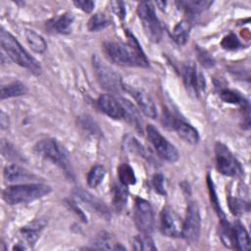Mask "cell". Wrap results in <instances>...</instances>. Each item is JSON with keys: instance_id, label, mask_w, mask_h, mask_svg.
Listing matches in <instances>:
<instances>
[{"instance_id": "cell-2", "label": "cell", "mask_w": 251, "mask_h": 251, "mask_svg": "<svg viewBox=\"0 0 251 251\" xmlns=\"http://www.w3.org/2000/svg\"><path fill=\"white\" fill-rule=\"evenodd\" d=\"M0 41L2 50L7 56L16 62L18 65L27 69L34 75L40 74L41 67L37 60H35L28 52L20 44V42L3 27L0 32Z\"/></svg>"}, {"instance_id": "cell-4", "label": "cell", "mask_w": 251, "mask_h": 251, "mask_svg": "<svg viewBox=\"0 0 251 251\" xmlns=\"http://www.w3.org/2000/svg\"><path fill=\"white\" fill-rule=\"evenodd\" d=\"M34 151L39 156L48 159L54 164L58 165L71 177L73 176V171L68 158V154L57 140L52 138L40 140L34 146Z\"/></svg>"}, {"instance_id": "cell-9", "label": "cell", "mask_w": 251, "mask_h": 251, "mask_svg": "<svg viewBox=\"0 0 251 251\" xmlns=\"http://www.w3.org/2000/svg\"><path fill=\"white\" fill-rule=\"evenodd\" d=\"M133 219L136 227L142 234H151L154 228V212L148 201L139 197L135 199Z\"/></svg>"}, {"instance_id": "cell-21", "label": "cell", "mask_w": 251, "mask_h": 251, "mask_svg": "<svg viewBox=\"0 0 251 251\" xmlns=\"http://www.w3.org/2000/svg\"><path fill=\"white\" fill-rule=\"evenodd\" d=\"M191 29V24L188 20H182L176 25L173 29L172 36L178 45H183L189 37Z\"/></svg>"}, {"instance_id": "cell-36", "label": "cell", "mask_w": 251, "mask_h": 251, "mask_svg": "<svg viewBox=\"0 0 251 251\" xmlns=\"http://www.w3.org/2000/svg\"><path fill=\"white\" fill-rule=\"evenodd\" d=\"M152 182H153V186H154L155 190L159 194H162V195L166 194V190L164 187V176L161 174L155 175L152 179Z\"/></svg>"}, {"instance_id": "cell-32", "label": "cell", "mask_w": 251, "mask_h": 251, "mask_svg": "<svg viewBox=\"0 0 251 251\" xmlns=\"http://www.w3.org/2000/svg\"><path fill=\"white\" fill-rule=\"evenodd\" d=\"M197 55H198V60L201 63L202 66L205 68H211L215 65V61L210 53H208L205 49H202L200 47L196 48Z\"/></svg>"}, {"instance_id": "cell-16", "label": "cell", "mask_w": 251, "mask_h": 251, "mask_svg": "<svg viewBox=\"0 0 251 251\" xmlns=\"http://www.w3.org/2000/svg\"><path fill=\"white\" fill-rule=\"evenodd\" d=\"M75 18L71 13H64L57 18L50 20L46 25L51 31H55L61 34H69L72 32Z\"/></svg>"}, {"instance_id": "cell-38", "label": "cell", "mask_w": 251, "mask_h": 251, "mask_svg": "<svg viewBox=\"0 0 251 251\" xmlns=\"http://www.w3.org/2000/svg\"><path fill=\"white\" fill-rule=\"evenodd\" d=\"M0 124H1L2 128L8 127V125H9L8 116L3 111H1V114H0Z\"/></svg>"}, {"instance_id": "cell-33", "label": "cell", "mask_w": 251, "mask_h": 251, "mask_svg": "<svg viewBox=\"0 0 251 251\" xmlns=\"http://www.w3.org/2000/svg\"><path fill=\"white\" fill-rule=\"evenodd\" d=\"M222 46L227 50H234L240 46V42L233 33H229L223 39Z\"/></svg>"}, {"instance_id": "cell-19", "label": "cell", "mask_w": 251, "mask_h": 251, "mask_svg": "<svg viewBox=\"0 0 251 251\" xmlns=\"http://www.w3.org/2000/svg\"><path fill=\"white\" fill-rule=\"evenodd\" d=\"M233 233V244L236 245V248L241 251H248L251 246L250 236L246 228L240 223H236L232 228Z\"/></svg>"}, {"instance_id": "cell-23", "label": "cell", "mask_w": 251, "mask_h": 251, "mask_svg": "<svg viewBox=\"0 0 251 251\" xmlns=\"http://www.w3.org/2000/svg\"><path fill=\"white\" fill-rule=\"evenodd\" d=\"M27 92L25 85L20 81H14L1 87V99L18 97L25 95Z\"/></svg>"}, {"instance_id": "cell-13", "label": "cell", "mask_w": 251, "mask_h": 251, "mask_svg": "<svg viewBox=\"0 0 251 251\" xmlns=\"http://www.w3.org/2000/svg\"><path fill=\"white\" fill-rule=\"evenodd\" d=\"M98 107L102 112H104L107 116L110 118H113L115 120L125 119V112L124 108L119 101V99H116L111 94H102L99 96L97 100Z\"/></svg>"}, {"instance_id": "cell-11", "label": "cell", "mask_w": 251, "mask_h": 251, "mask_svg": "<svg viewBox=\"0 0 251 251\" xmlns=\"http://www.w3.org/2000/svg\"><path fill=\"white\" fill-rule=\"evenodd\" d=\"M201 230V219L199 209L196 203L190 202L187 207L186 216L182 223L181 236L189 243L198 240Z\"/></svg>"}, {"instance_id": "cell-17", "label": "cell", "mask_w": 251, "mask_h": 251, "mask_svg": "<svg viewBox=\"0 0 251 251\" xmlns=\"http://www.w3.org/2000/svg\"><path fill=\"white\" fill-rule=\"evenodd\" d=\"M76 196L78 197V199L80 201L85 203L90 209L94 210L100 216H102L104 218H108L109 217L110 213H109V210L106 207V205L103 202H101L99 199L95 198L90 193H88V192H86L84 190H77Z\"/></svg>"}, {"instance_id": "cell-15", "label": "cell", "mask_w": 251, "mask_h": 251, "mask_svg": "<svg viewBox=\"0 0 251 251\" xmlns=\"http://www.w3.org/2000/svg\"><path fill=\"white\" fill-rule=\"evenodd\" d=\"M128 91L145 116L151 119H155L157 117V110L154 101L145 91L141 89H129Z\"/></svg>"}, {"instance_id": "cell-14", "label": "cell", "mask_w": 251, "mask_h": 251, "mask_svg": "<svg viewBox=\"0 0 251 251\" xmlns=\"http://www.w3.org/2000/svg\"><path fill=\"white\" fill-rule=\"evenodd\" d=\"M167 125H170L177 132L178 136L184 141L190 144H195L198 142L199 133L192 126L184 121L174 118H167Z\"/></svg>"}, {"instance_id": "cell-3", "label": "cell", "mask_w": 251, "mask_h": 251, "mask_svg": "<svg viewBox=\"0 0 251 251\" xmlns=\"http://www.w3.org/2000/svg\"><path fill=\"white\" fill-rule=\"evenodd\" d=\"M51 186L44 183H23L8 186L3 190L2 196L6 203L10 205L28 203L51 192Z\"/></svg>"}, {"instance_id": "cell-26", "label": "cell", "mask_w": 251, "mask_h": 251, "mask_svg": "<svg viewBox=\"0 0 251 251\" xmlns=\"http://www.w3.org/2000/svg\"><path fill=\"white\" fill-rule=\"evenodd\" d=\"M220 97L223 101L230 104H237L241 105L243 108H248V102L236 91L231 89H222L220 92Z\"/></svg>"}, {"instance_id": "cell-10", "label": "cell", "mask_w": 251, "mask_h": 251, "mask_svg": "<svg viewBox=\"0 0 251 251\" xmlns=\"http://www.w3.org/2000/svg\"><path fill=\"white\" fill-rule=\"evenodd\" d=\"M182 77L185 88L190 94L199 97L205 92L206 80L204 75L193 62H188L183 66Z\"/></svg>"}, {"instance_id": "cell-35", "label": "cell", "mask_w": 251, "mask_h": 251, "mask_svg": "<svg viewBox=\"0 0 251 251\" xmlns=\"http://www.w3.org/2000/svg\"><path fill=\"white\" fill-rule=\"evenodd\" d=\"M110 5L112 7V10L113 12L121 19H125L126 17V6H125V3L122 2V1H111L110 2Z\"/></svg>"}, {"instance_id": "cell-37", "label": "cell", "mask_w": 251, "mask_h": 251, "mask_svg": "<svg viewBox=\"0 0 251 251\" xmlns=\"http://www.w3.org/2000/svg\"><path fill=\"white\" fill-rule=\"evenodd\" d=\"M74 4L85 13L92 12L95 6V3L90 0H76V1H74Z\"/></svg>"}, {"instance_id": "cell-31", "label": "cell", "mask_w": 251, "mask_h": 251, "mask_svg": "<svg viewBox=\"0 0 251 251\" xmlns=\"http://www.w3.org/2000/svg\"><path fill=\"white\" fill-rule=\"evenodd\" d=\"M132 247L135 250H156L154 241L148 234L136 236L133 239Z\"/></svg>"}, {"instance_id": "cell-18", "label": "cell", "mask_w": 251, "mask_h": 251, "mask_svg": "<svg viewBox=\"0 0 251 251\" xmlns=\"http://www.w3.org/2000/svg\"><path fill=\"white\" fill-rule=\"evenodd\" d=\"M33 177V175L17 165H10L4 169V178L9 182L25 181L32 179Z\"/></svg>"}, {"instance_id": "cell-20", "label": "cell", "mask_w": 251, "mask_h": 251, "mask_svg": "<svg viewBox=\"0 0 251 251\" xmlns=\"http://www.w3.org/2000/svg\"><path fill=\"white\" fill-rule=\"evenodd\" d=\"M179 8L183 9L185 13L189 16V18H193L205 9H207L212 2L211 1H195V0H188V1H180L176 3Z\"/></svg>"}, {"instance_id": "cell-28", "label": "cell", "mask_w": 251, "mask_h": 251, "mask_svg": "<svg viewBox=\"0 0 251 251\" xmlns=\"http://www.w3.org/2000/svg\"><path fill=\"white\" fill-rule=\"evenodd\" d=\"M127 195H128L127 186H126L122 183L115 186L113 204L117 210L121 211L126 206V201H127Z\"/></svg>"}, {"instance_id": "cell-1", "label": "cell", "mask_w": 251, "mask_h": 251, "mask_svg": "<svg viewBox=\"0 0 251 251\" xmlns=\"http://www.w3.org/2000/svg\"><path fill=\"white\" fill-rule=\"evenodd\" d=\"M127 41H105L103 43V52L112 63L123 67H142L149 66L148 60L142 51L136 38L126 30Z\"/></svg>"}, {"instance_id": "cell-12", "label": "cell", "mask_w": 251, "mask_h": 251, "mask_svg": "<svg viewBox=\"0 0 251 251\" xmlns=\"http://www.w3.org/2000/svg\"><path fill=\"white\" fill-rule=\"evenodd\" d=\"M160 226L163 234L170 237H177L181 235L182 224L176 213L170 207L162 210L160 218Z\"/></svg>"}, {"instance_id": "cell-30", "label": "cell", "mask_w": 251, "mask_h": 251, "mask_svg": "<svg viewBox=\"0 0 251 251\" xmlns=\"http://www.w3.org/2000/svg\"><path fill=\"white\" fill-rule=\"evenodd\" d=\"M109 25L110 21L108 20V18L104 14L97 13L89 19L87 26L90 31H99L107 27Z\"/></svg>"}, {"instance_id": "cell-27", "label": "cell", "mask_w": 251, "mask_h": 251, "mask_svg": "<svg viewBox=\"0 0 251 251\" xmlns=\"http://www.w3.org/2000/svg\"><path fill=\"white\" fill-rule=\"evenodd\" d=\"M118 176L122 184L127 186L135 184L136 177L134 171L128 164H122L118 168Z\"/></svg>"}, {"instance_id": "cell-29", "label": "cell", "mask_w": 251, "mask_h": 251, "mask_svg": "<svg viewBox=\"0 0 251 251\" xmlns=\"http://www.w3.org/2000/svg\"><path fill=\"white\" fill-rule=\"evenodd\" d=\"M105 174L106 172L103 166L96 165L92 167V169L89 171L87 175V184L92 188L97 187L104 179Z\"/></svg>"}, {"instance_id": "cell-25", "label": "cell", "mask_w": 251, "mask_h": 251, "mask_svg": "<svg viewBox=\"0 0 251 251\" xmlns=\"http://www.w3.org/2000/svg\"><path fill=\"white\" fill-rule=\"evenodd\" d=\"M25 37L27 40L28 45L30 46V48L36 52V53H43L46 48H47V44L44 40V38L39 35L38 33H36L33 30L30 29H26L25 30Z\"/></svg>"}, {"instance_id": "cell-34", "label": "cell", "mask_w": 251, "mask_h": 251, "mask_svg": "<svg viewBox=\"0 0 251 251\" xmlns=\"http://www.w3.org/2000/svg\"><path fill=\"white\" fill-rule=\"evenodd\" d=\"M112 241L111 238L108 236V234H101L99 235L95 242H94V247L98 248V249H112V245H111Z\"/></svg>"}, {"instance_id": "cell-22", "label": "cell", "mask_w": 251, "mask_h": 251, "mask_svg": "<svg viewBox=\"0 0 251 251\" xmlns=\"http://www.w3.org/2000/svg\"><path fill=\"white\" fill-rule=\"evenodd\" d=\"M119 101L121 102V104L124 108L125 119H126V121L131 123L138 130H142V128H141L142 122H141L140 116H139L137 110L135 109V107L126 99L120 98Z\"/></svg>"}, {"instance_id": "cell-7", "label": "cell", "mask_w": 251, "mask_h": 251, "mask_svg": "<svg viewBox=\"0 0 251 251\" xmlns=\"http://www.w3.org/2000/svg\"><path fill=\"white\" fill-rule=\"evenodd\" d=\"M215 154L217 169L221 174L227 176H238L242 175L240 164L224 143H216Z\"/></svg>"}, {"instance_id": "cell-6", "label": "cell", "mask_w": 251, "mask_h": 251, "mask_svg": "<svg viewBox=\"0 0 251 251\" xmlns=\"http://www.w3.org/2000/svg\"><path fill=\"white\" fill-rule=\"evenodd\" d=\"M137 14L148 38L153 42L160 41L162 37V25L156 16L153 4L148 1L139 3Z\"/></svg>"}, {"instance_id": "cell-24", "label": "cell", "mask_w": 251, "mask_h": 251, "mask_svg": "<svg viewBox=\"0 0 251 251\" xmlns=\"http://www.w3.org/2000/svg\"><path fill=\"white\" fill-rule=\"evenodd\" d=\"M43 226H44V224H41L40 222H34L29 226L23 227L21 230L23 238L29 245H33L39 237V230L42 229Z\"/></svg>"}, {"instance_id": "cell-8", "label": "cell", "mask_w": 251, "mask_h": 251, "mask_svg": "<svg viewBox=\"0 0 251 251\" xmlns=\"http://www.w3.org/2000/svg\"><path fill=\"white\" fill-rule=\"evenodd\" d=\"M146 131L149 141L162 159L171 163L178 160L177 149L168 141V139H166L153 125H148L146 126Z\"/></svg>"}, {"instance_id": "cell-5", "label": "cell", "mask_w": 251, "mask_h": 251, "mask_svg": "<svg viewBox=\"0 0 251 251\" xmlns=\"http://www.w3.org/2000/svg\"><path fill=\"white\" fill-rule=\"evenodd\" d=\"M92 66L101 87L113 93H118L123 89L121 75L103 63L97 55H93L92 57Z\"/></svg>"}]
</instances>
